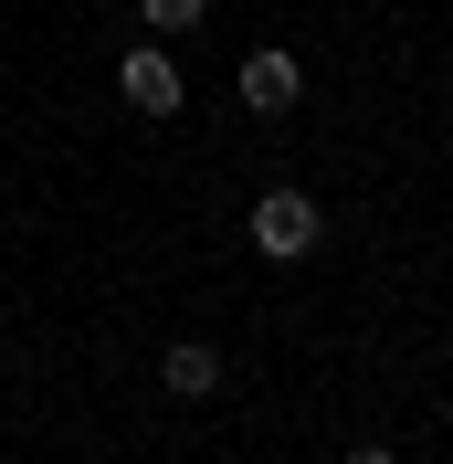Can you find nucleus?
Instances as JSON below:
<instances>
[{"label": "nucleus", "mask_w": 453, "mask_h": 464, "mask_svg": "<svg viewBox=\"0 0 453 464\" xmlns=\"http://www.w3.org/2000/svg\"><path fill=\"white\" fill-rule=\"evenodd\" d=\"M338 464H400V454H390V443H348Z\"/></svg>", "instance_id": "423d86ee"}, {"label": "nucleus", "mask_w": 453, "mask_h": 464, "mask_svg": "<svg viewBox=\"0 0 453 464\" xmlns=\"http://www.w3.org/2000/svg\"><path fill=\"white\" fill-rule=\"evenodd\" d=\"M316 232H327V211H316L306 190H254V254L264 264H306Z\"/></svg>", "instance_id": "f257e3e1"}, {"label": "nucleus", "mask_w": 453, "mask_h": 464, "mask_svg": "<svg viewBox=\"0 0 453 464\" xmlns=\"http://www.w3.org/2000/svg\"><path fill=\"white\" fill-rule=\"evenodd\" d=\"M116 95H127L138 116H179V106H190V74L169 63V43H138V53L116 63Z\"/></svg>", "instance_id": "f03ea898"}, {"label": "nucleus", "mask_w": 453, "mask_h": 464, "mask_svg": "<svg viewBox=\"0 0 453 464\" xmlns=\"http://www.w3.org/2000/svg\"><path fill=\"white\" fill-rule=\"evenodd\" d=\"M232 95H243V106H254V116H284V106H295V95H306V63H295V53H275V43H264V53H243V74H232Z\"/></svg>", "instance_id": "7ed1b4c3"}, {"label": "nucleus", "mask_w": 453, "mask_h": 464, "mask_svg": "<svg viewBox=\"0 0 453 464\" xmlns=\"http://www.w3.org/2000/svg\"><path fill=\"white\" fill-rule=\"evenodd\" d=\"M200 11H211V0H138V22L159 32V43H179V32H200Z\"/></svg>", "instance_id": "39448f33"}, {"label": "nucleus", "mask_w": 453, "mask_h": 464, "mask_svg": "<svg viewBox=\"0 0 453 464\" xmlns=\"http://www.w3.org/2000/svg\"><path fill=\"white\" fill-rule=\"evenodd\" d=\"M159 380H169V401H211V391H222V348H211V338H179L169 359H159Z\"/></svg>", "instance_id": "20e7f679"}]
</instances>
